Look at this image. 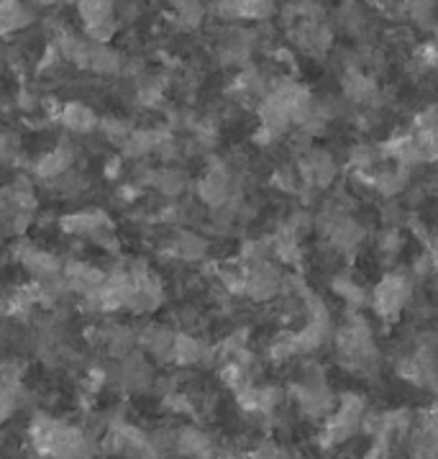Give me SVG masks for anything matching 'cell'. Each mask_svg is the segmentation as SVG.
I'll list each match as a JSON object with an SVG mask.
<instances>
[{
	"instance_id": "obj_1",
	"label": "cell",
	"mask_w": 438,
	"mask_h": 459,
	"mask_svg": "<svg viewBox=\"0 0 438 459\" xmlns=\"http://www.w3.org/2000/svg\"><path fill=\"white\" fill-rule=\"evenodd\" d=\"M31 444L37 455L47 459H82L88 455V439L80 429L56 419H37L31 426Z\"/></svg>"
},
{
	"instance_id": "obj_2",
	"label": "cell",
	"mask_w": 438,
	"mask_h": 459,
	"mask_svg": "<svg viewBox=\"0 0 438 459\" xmlns=\"http://www.w3.org/2000/svg\"><path fill=\"white\" fill-rule=\"evenodd\" d=\"M366 401L359 393H341L336 398V405L331 411V416L326 419L323 434H321V444L323 446H344L347 441H351L359 429H365L366 421Z\"/></svg>"
},
{
	"instance_id": "obj_3",
	"label": "cell",
	"mask_w": 438,
	"mask_h": 459,
	"mask_svg": "<svg viewBox=\"0 0 438 459\" xmlns=\"http://www.w3.org/2000/svg\"><path fill=\"white\" fill-rule=\"evenodd\" d=\"M410 298H413V282L408 280V275L390 273V275H384L377 282V288H374V293L369 298V303H372V308H374V313L380 318L395 321L408 308Z\"/></svg>"
},
{
	"instance_id": "obj_4",
	"label": "cell",
	"mask_w": 438,
	"mask_h": 459,
	"mask_svg": "<svg viewBox=\"0 0 438 459\" xmlns=\"http://www.w3.org/2000/svg\"><path fill=\"white\" fill-rule=\"evenodd\" d=\"M315 223H321L323 234L329 237V244L341 255H351L354 249H359L366 237L365 226L356 219H351L348 213H341V211H329Z\"/></svg>"
},
{
	"instance_id": "obj_5",
	"label": "cell",
	"mask_w": 438,
	"mask_h": 459,
	"mask_svg": "<svg viewBox=\"0 0 438 459\" xmlns=\"http://www.w3.org/2000/svg\"><path fill=\"white\" fill-rule=\"evenodd\" d=\"M285 288V277L272 259L244 267V295L254 303H270Z\"/></svg>"
},
{
	"instance_id": "obj_6",
	"label": "cell",
	"mask_w": 438,
	"mask_h": 459,
	"mask_svg": "<svg viewBox=\"0 0 438 459\" xmlns=\"http://www.w3.org/2000/svg\"><path fill=\"white\" fill-rule=\"evenodd\" d=\"M297 172L303 178V185H311L315 190H323V187H331V185L336 183L339 165H336L331 152L313 147L308 154H303L297 160Z\"/></svg>"
},
{
	"instance_id": "obj_7",
	"label": "cell",
	"mask_w": 438,
	"mask_h": 459,
	"mask_svg": "<svg viewBox=\"0 0 438 459\" xmlns=\"http://www.w3.org/2000/svg\"><path fill=\"white\" fill-rule=\"evenodd\" d=\"M234 195V185H231V172L223 162H216V165L208 167V172L201 178L198 183V198H201L208 208H220L226 203L231 201Z\"/></svg>"
},
{
	"instance_id": "obj_8",
	"label": "cell",
	"mask_w": 438,
	"mask_h": 459,
	"mask_svg": "<svg viewBox=\"0 0 438 459\" xmlns=\"http://www.w3.org/2000/svg\"><path fill=\"white\" fill-rule=\"evenodd\" d=\"M341 91H344V98H347L348 103H354V106H372V108L382 106L380 103L382 95H380L377 82L369 74L362 73V70H356V67H351L341 77Z\"/></svg>"
},
{
	"instance_id": "obj_9",
	"label": "cell",
	"mask_w": 438,
	"mask_h": 459,
	"mask_svg": "<svg viewBox=\"0 0 438 459\" xmlns=\"http://www.w3.org/2000/svg\"><path fill=\"white\" fill-rule=\"evenodd\" d=\"M216 13L223 21H270L274 0H219Z\"/></svg>"
},
{
	"instance_id": "obj_10",
	"label": "cell",
	"mask_w": 438,
	"mask_h": 459,
	"mask_svg": "<svg viewBox=\"0 0 438 459\" xmlns=\"http://www.w3.org/2000/svg\"><path fill=\"white\" fill-rule=\"evenodd\" d=\"M408 185H410V169L408 167L392 165L372 172V190H374V195H382L384 201L398 198L400 193L408 190Z\"/></svg>"
},
{
	"instance_id": "obj_11",
	"label": "cell",
	"mask_w": 438,
	"mask_h": 459,
	"mask_svg": "<svg viewBox=\"0 0 438 459\" xmlns=\"http://www.w3.org/2000/svg\"><path fill=\"white\" fill-rule=\"evenodd\" d=\"M210 357H216V351L210 350L205 342L190 333H177L175 336V347H172V362L180 368H195L208 362Z\"/></svg>"
},
{
	"instance_id": "obj_12",
	"label": "cell",
	"mask_w": 438,
	"mask_h": 459,
	"mask_svg": "<svg viewBox=\"0 0 438 459\" xmlns=\"http://www.w3.org/2000/svg\"><path fill=\"white\" fill-rule=\"evenodd\" d=\"M331 339V324L323 321H305L297 331H292V344H295V354H315L318 350L326 347Z\"/></svg>"
},
{
	"instance_id": "obj_13",
	"label": "cell",
	"mask_w": 438,
	"mask_h": 459,
	"mask_svg": "<svg viewBox=\"0 0 438 459\" xmlns=\"http://www.w3.org/2000/svg\"><path fill=\"white\" fill-rule=\"evenodd\" d=\"M175 331H169L167 326H149L142 333V344L149 354H154L162 362H172V347H175Z\"/></svg>"
},
{
	"instance_id": "obj_14",
	"label": "cell",
	"mask_w": 438,
	"mask_h": 459,
	"mask_svg": "<svg viewBox=\"0 0 438 459\" xmlns=\"http://www.w3.org/2000/svg\"><path fill=\"white\" fill-rule=\"evenodd\" d=\"M333 293L339 295L351 311L365 308L366 303H369V298H372V295L366 293V288H362L354 277H348V275L333 277Z\"/></svg>"
},
{
	"instance_id": "obj_15",
	"label": "cell",
	"mask_w": 438,
	"mask_h": 459,
	"mask_svg": "<svg viewBox=\"0 0 438 459\" xmlns=\"http://www.w3.org/2000/svg\"><path fill=\"white\" fill-rule=\"evenodd\" d=\"M59 118H62V124L67 126V129L80 131V134H88L98 126V118H95V113H92L88 106H82V103H64L62 108H59Z\"/></svg>"
},
{
	"instance_id": "obj_16",
	"label": "cell",
	"mask_w": 438,
	"mask_h": 459,
	"mask_svg": "<svg viewBox=\"0 0 438 459\" xmlns=\"http://www.w3.org/2000/svg\"><path fill=\"white\" fill-rule=\"evenodd\" d=\"M31 21V13L21 0H0V34L23 29Z\"/></svg>"
},
{
	"instance_id": "obj_17",
	"label": "cell",
	"mask_w": 438,
	"mask_h": 459,
	"mask_svg": "<svg viewBox=\"0 0 438 459\" xmlns=\"http://www.w3.org/2000/svg\"><path fill=\"white\" fill-rule=\"evenodd\" d=\"M175 255L185 262H201L208 255V241L202 239L195 231H183L175 239Z\"/></svg>"
},
{
	"instance_id": "obj_18",
	"label": "cell",
	"mask_w": 438,
	"mask_h": 459,
	"mask_svg": "<svg viewBox=\"0 0 438 459\" xmlns=\"http://www.w3.org/2000/svg\"><path fill=\"white\" fill-rule=\"evenodd\" d=\"M384 160L382 149L372 147V144H354L348 152V167L351 172H374V165Z\"/></svg>"
},
{
	"instance_id": "obj_19",
	"label": "cell",
	"mask_w": 438,
	"mask_h": 459,
	"mask_svg": "<svg viewBox=\"0 0 438 459\" xmlns=\"http://www.w3.org/2000/svg\"><path fill=\"white\" fill-rule=\"evenodd\" d=\"M70 167V152L67 149H55L49 154H44L37 162V175L44 180H55L59 175H64Z\"/></svg>"
},
{
	"instance_id": "obj_20",
	"label": "cell",
	"mask_w": 438,
	"mask_h": 459,
	"mask_svg": "<svg viewBox=\"0 0 438 459\" xmlns=\"http://www.w3.org/2000/svg\"><path fill=\"white\" fill-rule=\"evenodd\" d=\"M151 185H157L167 198H177V195H183L185 193L187 180H185V175L180 169L165 167V169H159V172H151Z\"/></svg>"
},
{
	"instance_id": "obj_21",
	"label": "cell",
	"mask_w": 438,
	"mask_h": 459,
	"mask_svg": "<svg viewBox=\"0 0 438 459\" xmlns=\"http://www.w3.org/2000/svg\"><path fill=\"white\" fill-rule=\"evenodd\" d=\"M80 16L85 21V29L95 23H106L113 21V3L110 0H77Z\"/></svg>"
},
{
	"instance_id": "obj_22",
	"label": "cell",
	"mask_w": 438,
	"mask_h": 459,
	"mask_svg": "<svg viewBox=\"0 0 438 459\" xmlns=\"http://www.w3.org/2000/svg\"><path fill=\"white\" fill-rule=\"evenodd\" d=\"M272 257V244L270 239H249L241 244V252H238V264L241 267H252L259 264L264 259Z\"/></svg>"
},
{
	"instance_id": "obj_23",
	"label": "cell",
	"mask_w": 438,
	"mask_h": 459,
	"mask_svg": "<svg viewBox=\"0 0 438 459\" xmlns=\"http://www.w3.org/2000/svg\"><path fill=\"white\" fill-rule=\"evenodd\" d=\"M339 23L347 29L348 34H362L366 26L365 8H362L356 0H347V3L339 8Z\"/></svg>"
},
{
	"instance_id": "obj_24",
	"label": "cell",
	"mask_w": 438,
	"mask_h": 459,
	"mask_svg": "<svg viewBox=\"0 0 438 459\" xmlns=\"http://www.w3.org/2000/svg\"><path fill=\"white\" fill-rule=\"evenodd\" d=\"M23 264L39 277H52L59 273V262H56L52 255L41 252V249H29V252L23 255Z\"/></svg>"
},
{
	"instance_id": "obj_25",
	"label": "cell",
	"mask_w": 438,
	"mask_h": 459,
	"mask_svg": "<svg viewBox=\"0 0 438 459\" xmlns=\"http://www.w3.org/2000/svg\"><path fill=\"white\" fill-rule=\"evenodd\" d=\"M88 67L98 70V73H118L121 70V56L110 52L106 44H92Z\"/></svg>"
},
{
	"instance_id": "obj_26",
	"label": "cell",
	"mask_w": 438,
	"mask_h": 459,
	"mask_svg": "<svg viewBox=\"0 0 438 459\" xmlns=\"http://www.w3.org/2000/svg\"><path fill=\"white\" fill-rule=\"evenodd\" d=\"M272 185L279 193L295 195V193H300V187H303V178H300L297 167H277L272 172Z\"/></svg>"
},
{
	"instance_id": "obj_27",
	"label": "cell",
	"mask_w": 438,
	"mask_h": 459,
	"mask_svg": "<svg viewBox=\"0 0 438 459\" xmlns=\"http://www.w3.org/2000/svg\"><path fill=\"white\" fill-rule=\"evenodd\" d=\"M402 249V234L400 229H392V226H384L382 231L377 234V252L384 259H395L400 255Z\"/></svg>"
},
{
	"instance_id": "obj_28",
	"label": "cell",
	"mask_w": 438,
	"mask_h": 459,
	"mask_svg": "<svg viewBox=\"0 0 438 459\" xmlns=\"http://www.w3.org/2000/svg\"><path fill=\"white\" fill-rule=\"evenodd\" d=\"M13 408H16V385L13 383H3L0 385V426L8 421Z\"/></svg>"
},
{
	"instance_id": "obj_29",
	"label": "cell",
	"mask_w": 438,
	"mask_h": 459,
	"mask_svg": "<svg viewBox=\"0 0 438 459\" xmlns=\"http://www.w3.org/2000/svg\"><path fill=\"white\" fill-rule=\"evenodd\" d=\"M380 219H382L384 226H392V229H400L402 223H405V208H402L400 203L395 201H387L382 205V211H380Z\"/></svg>"
},
{
	"instance_id": "obj_30",
	"label": "cell",
	"mask_w": 438,
	"mask_h": 459,
	"mask_svg": "<svg viewBox=\"0 0 438 459\" xmlns=\"http://www.w3.org/2000/svg\"><path fill=\"white\" fill-rule=\"evenodd\" d=\"M420 423H423V426H428L434 434H438V395H436V401L425 408V413L420 416Z\"/></svg>"
},
{
	"instance_id": "obj_31",
	"label": "cell",
	"mask_w": 438,
	"mask_h": 459,
	"mask_svg": "<svg viewBox=\"0 0 438 459\" xmlns=\"http://www.w3.org/2000/svg\"><path fill=\"white\" fill-rule=\"evenodd\" d=\"M431 44H434V52H436V62H438V29H436V37H434V41H431Z\"/></svg>"
},
{
	"instance_id": "obj_32",
	"label": "cell",
	"mask_w": 438,
	"mask_h": 459,
	"mask_svg": "<svg viewBox=\"0 0 438 459\" xmlns=\"http://www.w3.org/2000/svg\"><path fill=\"white\" fill-rule=\"evenodd\" d=\"M34 3H39V5H49V3H55V0H34Z\"/></svg>"
}]
</instances>
